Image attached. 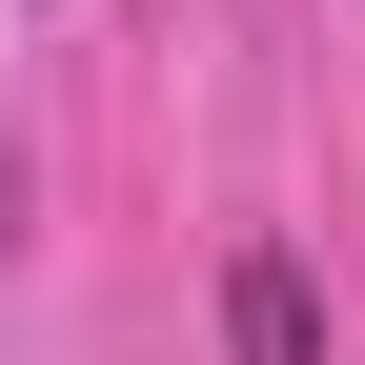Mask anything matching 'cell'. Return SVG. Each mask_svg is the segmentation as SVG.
Returning a JSON list of instances; mask_svg holds the SVG:
<instances>
[{
    "mask_svg": "<svg viewBox=\"0 0 365 365\" xmlns=\"http://www.w3.org/2000/svg\"><path fill=\"white\" fill-rule=\"evenodd\" d=\"M223 365H325V304H304V264H284V244L223 264Z\"/></svg>",
    "mask_w": 365,
    "mask_h": 365,
    "instance_id": "cell-1",
    "label": "cell"
},
{
    "mask_svg": "<svg viewBox=\"0 0 365 365\" xmlns=\"http://www.w3.org/2000/svg\"><path fill=\"white\" fill-rule=\"evenodd\" d=\"M0 244H21V163H0Z\"/></svg>",
    "mask_w": 365,
    "mask_h": 365,
    "instance_id": "cell-2",
    "label": "cell"
}]
</instances>
